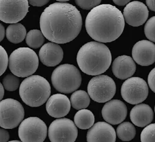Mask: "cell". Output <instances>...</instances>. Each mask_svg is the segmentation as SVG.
Segmentation results:
<instances>
[{
  "mask_svg": "<svg viewBox=\"0 0 155 142\" xmlns=\"http://www.w3.org/2000/svg\"><path fill=\"white\" fill-rule=\"evenodd\" d=\"M82 16L74 5L54 3L49 5L40 17L41 31L45 37L57 44H65L75 39L81 31Z\"/></svg>",
  "mask_w": 155,
  "mask_h": 142,
  "instance_id": "cell-1",
  "label": "cell"
},
{
  "mask_svg": "<svg viewBox=\"0 0 155 142\" xmlns=\"http://www.w3.org/2000/svg\"><path fill=\"white\" fill-rule=\"evenodd\" d=\"M125 27L122 13L109 4L100 5L91 10L86 19V29L89 36L101 43L117 39Z\"/></svg>",
  "mask_w": 155,
  "mask_h": 142,
  "instance_id": "cell-2",
  "label": "cell"
},
{
  "mask_svg": "<svg viewBox=\"0 0 155 142\" xmlns=\"http://www.w3.org/2000/svg\"><path fill=\"white\" fill-rule=\"evenodd\" d=\"M109 48L100 42H89L83 45L77 53V64L82 72L89 75H100L111 63Z\"/></svg>",
  "mask_w": 155,
  "mask_h": 142,
  "instance_id": "cell-3",
  "label": "cell"
},
{
  "mask_svg": "<svg viewBox=\"0 0 155 142\" xmlns=\"http://www.w3.org/2000/svg\"><path fill=\"white\" fill-rule=\"evenodd\" d=\"M19 94L27 105L37 108L44 104L51 95V86L44 77L32 75L21 83Z\"/></svg>",
  "mask_w": 155,
  "mask_h": 142,
  "instance_id": "cell-4",
  "label": "cell"
},
{
  "mask_svg": "<svg viewBox=\"0 0 155 142\" xmlns=\"http://www.w3.org/2000/svg\"><path fill=\"white\" fill-rule=\"evenodd\" d=\"M39 66V58L36 52L29 47H19L13 51L9 58V68L18 77L33 75Z\"/></svg>",
  "mask_w": 155,
  "mask_h": 142,
  "instance_id": "cell-5",
  "label": "cell"
},
{
  "mask_svg": "<svg viewBox=\"0 0 155 142\" xmlns=\"http://www.w3.org/2000/svg\"><path fill=\"white\" fill-rule=\"evenodd\" d=\"M51 82L54 88L60 93L70 94L79 88L82 76L77 67L70 64H64L53 71Z\"/></svg>",
  "mask_w": 155,
  "mask_h": 142,
  "instance_id": "cell-6",
  "label": "cell"
},
{
  "mask_svg": "<svg viewBox=\"0 0 155 142\" xmlns=\"http://www.w3.org/2000/svg\"><path fill=\"white\" fill-rule=\"evenodd\" d=\"M90 97L97 102H107L114 97L116 93V85L111 77L98 75L91 79L87 86Z\"/></svg>",
  "mask_w": 155,
  "mask_h": 142,
  "instance_id": "cell-7",
  "label": "cell"
},
{
  "mask_svg": "<svg viewBox=\"0 0 155 142\" xmlns=\"http://www.w3.org/2000/svg\"><path fill=\"white\" fill-rule=\"evenodd\" d=\"M24 109L18 101L6 98L0 102V126L5 129H13L22 122Z\"/></svg>",
  "mask_w": 155,
  "mask_h": 142,
  "instance_id": "cell-8",
  "label": "cell"
},
{
  "mask_svg": "<svg viewBox=\"0 0 155 142\" xmlns=\"http://www.w3.org/2000/svg\"><path fill=\"white\" fill-rule=\"evenodd\" d=\"M148 85L141 78L131 77L127 79L121 87V95L124 100L130 104H139L148 96Z\"/></svg>",
  "mask_w": 155,
  "mask_h": 142,
  "instance_id": "cell-9",
  "label": "cell"
},
{
  "mask_svg": "<svg viewBox=\"0 0 155 142\" xmlns=\"http://www.w3.org/2000/svg\"><path fill=\"white\" fill-rule=\"evenodd\" d=\"M47 132L45 123L38 117L24 119L18 127V137L22 141H44Z\"/></svg>",
  "mask_w": 155,
  "mask_h": 142,
  "instance_id": "cell-10",
  "label": "cell"
},
{
  "mask_svg": "<svg viewBox=\"0 0 155 142\" xmlns=\"http://www.w3.org/2000/svg\"><path fill=\"white\" fill-rule=\"evenodd\" d=\"M28 0H0V20L6 24H16L29 11Z\"/></svg>",
  "mask_w": 155,
  "mask_h": 142,
  "instance_id": "cell-11",
  "label": "cell"
},
{
  "mask_svg": "<svg viewBox=\"0 0 155 142\" xmlns=\"http://www.w3.org/2000/svg\"><path fill=\"white\" fill-rule=\"evenodd\" d=\"M78 130L75 123L67 118H58L53 121L48 130L51 141H75Z\"/></svg>",
  "mask_w": 155,
  "mask_h": 142,
  "instance_id": "cell-12",
  "label": "cell"
},
{
  "mask_svg": "<svg viewBox=\"0 0 155 142\" xmlns=\"http://www.w3.org/2000/svg\"><path fill=\"white\" fill-rule=\"evenodd\" d=\"M123 15L125 22L132 27L143 25L147 20L149 10L142 2L134 1L126 5Z\"/></svg>",
  "mask_w": 155,
  "mask_h": 142,
  "instance_id": "cell-13",
  "label": "cell"
},
{
  "mask_svg": "<svg viewBox=\"0 0 155 142\" xmlns=\"http://www.w3.org/2000/svg\"><path fill=\"white\" fill-rule=\"evenodd\" d=\"M101 114L105 121L115 125L122 123L125 120L127 115V108L122 101L114 99L104 104Z\"/></svg>",
  "mask_w": 155,
  "mask_h": 142,
  "instance_id": "cell-14",
  "label": "cell"
},
{
  "mask_svg": "<svg viewBox=\"0 0 155 142\" xmlns=\"http://www.w3.org/2000/svg\"><path fill=\"white\" fill-rule=\"evenodd\" d=\"M132 54L138 65L150 66L155 62V44L150 40H140L134 46Z\"/></svg>",
  "mask_w": 155,
  "mask_h": 142,
  "instance_id": "cell-15",
  "label": "cell"
},
{
  "mask_svg": "<svg viewBox=\"0 0 155 142\" xmlns=\"http://www.w3.org/2000/svg\"><path fill=\"white\" fill-rule=\"evenodd\" d=\"M71 108V102L68 98L62 94H54L48 98L46 109L50 116L60 118L67 115Z\"/></svg>",
  "mask_w": 155,
  "mask_h": 142,
  "instance_id": "cell-16",
  "label": "cell"
},
{
  "mask_svg": "<svg viewBox=\"0 0 155 142\" xmlns=\"http://www.w3.org/2000/svg\"><path fill=\"white\" fill-rule=\"evenodd\" d=\"M39 60L46 66L53 67L61 62L63 58L62 48L54 42H48L41 47L39 53Z\"/></svg>",
  "mask_w": 155,
  "mask_h": 142,
  "instance_id": "cell-17",
  "label": "cell"
},
{
  "mask_svg": "<svg viewBox=\"0 0 155 142\" xmlns=\"http://www.w3.org/2000/svg\"><path fill=\"white\" fill-rule=\"evenodd\" d=\"M87 141H115L116 132L110 123L98 122L87 133Z\"/></svg>",
  "mask_w": 155,
  "mask_h": 142,
  "instance_id": "cell-18",
  "label": "cell"
},
{
  "mask_svg": "<svg viewBox=\"0 0 155 142\" xmlns=\"http://www.w3.org/2000/svg\"><path fill=\"white\" fill-rule=\"evenodd\" d=\"M136 70L134 60L128 56H118L112 63L113 73L120 80L129 79L135 73Z\"/></svg>",
  "mask_w": 155,
  "mask_h": 142,
  "instance_id": "cell-19",
  "label": "cell"
},
{
  "mask_svg": "<svg viewBox=\"0 0 155 142\" xmlns=\"http://www.w3.org/2000/svg\"><path fill=\"white\" fill-rule=\"evenodd\" d=\"M131 121L138 127H145L153 119L154 113L149 105L140 104L134 107L130 113Z\"/></svg>",
  "mask_w": 155,
  "mask_h": 142,
  "instance_id": "cell-20",
  "label": "cell"
},
{
  "mask_svg": "<svg viewBox=\"0 0 155 142\" xmlns=\"http://www.w3.org/2000/svg\"><path fill=\"white\" fill-rule=\"evenodd\" d=\"M26 35L25 28L21 24H11L6 28V38L13 44H18L22 42L26 37Z\"/></svg>",
  "mask_w": 155,
  "mask_h": 142,
  "instance_id": "cell-21",
  "label": "cell"
},
{
  "mask_svg": "<svg viewBox=\"0 0 155 142\" xmlns=\"http://www.w3.org/2000/svg\"><path fill=\"white\" fill-rule=\"evenodd\" d=\"M95 118L89 110L84 109L77 112L74 116V123L81 130H87L94 125Z\"/></svg>",
  "mask_w": 155,
  "mask_h": 142,
  "instance_id": "cell-22",
  "label": "cell"
},
{
  "mask_svg": "<svg viewBox=\"0 0 155 142\" xmlns=\"http://www.w3.org/2000/svg\"><path fill=\"white\" fill-rule=\"evenodd\" d=\"M90 96L86 91L82 90L74 92L70 97L71 105L77 110L86 109L90 104Z\"/></svg>",
  "mask_w": 155,
  "mask_h": 142,
  "instance_id": "cell-23",
  "label": "cell"
},
{
  "mask_svg": "<svg viewBox=\"0 0 155 142\" xmlns=\"http://www.w3.org/2000/svg\"><path fill=\"white\" fill-rule=\"evenodd\" d=\"M136 130L134 126L129 122H124L117 128V134L120 140L130 141L135 137Z\"/></svg>",
  "mask_w": 155,
  "mask_h": 142,
  "instance_id": "cell-24",
  "label": "cell"
},
{
  "mask_svg": "<svg viewBox=\"0 0 155 142\" xmlns=\"http://www.w3.org/2000/svg\"><path fill=\"white\" fill-rule=\"evenodd\" d=\"M25 41L29 47L32 49H38L43 46L45 35L41 31L31 30L27 34Z\"/></svg>",
  "mask_w": 155,
  "mask_h": 142,
  "instance_id": "cell-25",
  "label": "cell"
},
{
  "mask_svg": "<svg viewBox=\"0 0 155 142\" xmlns=\"http://www.w3.org/2000/svg\"><path fill=\"white\" fill-rule=\"evenodd\" d=\"M3 84L7 91H15L20 86L18 76L14 74L6 75L3 79Z\"/></svg>",
  "mask_w": 155,
  "mask_h": 142,
  "instance_id": "cell-26",
  "label": "cell"
},
{
  "mask_svg": "<svg viewBox=\"0 0 155 142\" xmlns=\"http://www.w3.org/2000/svg\"><path fill=\"white\" fill-rule=\"evenodd\" d=\"M140 141L143 142L155 141V123L145 126L140 134Z\"/></svg>",
  "mask_w": 155,
  "mask_h": 142,
  "instance_id": "cell-27",
  "label": "cell"
},
{
  "mask_svg": "<svg viewBox=\"0 0 155 142\" xmlns=\"http://www.w3.org/2000/svg\"><path fill=\"white\" fill-rule=\"evenodd\" d=\"M144 34L150 41L155 42V16L147 20L144 26Z\"/></svg>",
  "mask_w": 155,
  "mask_h": 142,
  "instance_id": "cell-28",
  "label": "cell"
},
{
  "mask_svg": "<svg viewBox=\"0 0 155 142\" xmlns=\"http://www.w3.org/2000/svg\"><path fill=\"white\" fill-rule=\"evenodd\" d=\"M75 2L82 9L88 10L100 5L101 0H75Z\"/></svg>",
  "mask_w": 155,
  "mask_h": 142,
  "instance_id": "cell-29",
  "label": "cell"
},
{
  "mask_svg": "<svg viewBox=\"0 0 155 142\" xmlns=\"http://www.w3.org/2000/svg\"><path fill=\"white\" fill-rule=\"evenodd\" d=\"M0 75H2L8 67L9 63L8 54L2 46L0 47Z\"/></svg>",
  "mask_w": 155,
  "mask_h": 142,
  "instance_id": "cell-30",
  "label": "cell"
},
{
  "mask_svg": "<svg viewBox=\"0 0 155 142\" xmlns=\"http://www.w3.org/2000/svg\"><path fill=\"white\" fill-rule=\"evenodd\" d=\"M147 82L151 90L155 93V68H154L149 73L147 77Z\"/></svg>",
  "mask_w": 155,
  "mask_h": 142,
  "instance_id": "cell-31",
  "label": "cell"
},
{
  "mask_svg": "<svg viewBox=\"0 0 155 142\" xmlns=\"http://www.w3.org/2000/svg\"><path fill=\"white\" fill-rule=\"evenodd\" d=\"M10 138V134L7 131L5 128L2 127L0 130V141L4 142V141H8Z\"/></svg>",
  "mask_w": 155,
  "mask_h": 142,
  "instance_id": "cell-32",
  "label": "cell"
},
{
  "mask_svg": "<svg viewBox=\"0 0 155 142\" xmlns=\"http://www.w3.org/2000/svg\"><path fill=\"white\" fill-rule=\"evenodd\" d=\"M30 5L33 6H43L46 5L50 0H28Z\"/></svg>",
  "mask_w": 155,
  "mask_h": 142,
  "instance_id": "cell-33",
  "label": "cell"
},
{
  "mask_svg": "<svg viewBox=\"0 0 155 142\" xmlns=\"http://www.w3.org/2000/svg\"><path fill=\"white\" fill-rule=\"evenodd\" d=\"M146 3L150 10L155 11V0H146Z\"/></svg>",
  "mask_w": 155,
  "mask_h": 142,
  "instance_id": "cell-34",
  "label": "cell"
},
{
  "mask_svg": "<svg viewBox=\"0 0 155 142\" xmlns=\"http://www.w3.org/2000/svg\"><path fill=\"white\" fill-rule=\"evenodd\" d=\"M115 4L117 5L123 6L129 4L130 2V0H113Z\"/></svg>",
  "mask_w": 155,
  "mask_h": 142,
  "instance_id": "cell-35",
  "label": "cell"
},
{
  "mask_svg": "<svg viewBox=\"0 0 155 142\" xmlns=\"http://www.w3.org/2000/svg\"><path fill=\"white\" fill-rule=\"evenodd\" d=\"M0 28H1V29H0V41H2L5 35V30L4 26L2 24L0 25Z\"/></svg>",
  "mask_w": 155,
  "mask_h": 142,
  "instance_id": "cell-36",
  "label": "cell"
},
{
  "mask_svg": "<svg viewBox=\"0 0 155 142\" xmlns=\"http://www.w3.org/2000/svg\"><path fill=\"white\" fill-rule=\"evenodd\" d=\"M4 86H3V84H0V99L2 100V98L4 97L5 94V90H4Z\"/></svg>",
  "mask_w": 155,
  "mask_h": 142,
  "instance_id": "cell-37",
  "label": "cell"
},
{
  "mask_svg": "<svg viewBox=\"0 0 155 142\" xmlns=\"http://www.w3.org/2000/svg\"><path fill=\"white\" fill-rule=\"evenodd\" d=\"M56 1H58L59 2H67L69 1V0H56Z\"/></svg>",
  "mask_w": 155,
  "mask_h": 142,
  "instance_id": "cell-38",
  "label": "cell"
},
{
  "mask_svg": "<svg viewBox=\"0 0 155 142\" xmlns=\"http://www.w3.org/2000/svg\"><path fill=\"white\" fill-rule=\"evenodd\" d=\"M154 111H155V106H154Z\"/></svg>",
  "mask_w": 155,
  "mask_h": 142,
  "instance_id": "cell-39",
  "label": "cell"
}]
</instances>
